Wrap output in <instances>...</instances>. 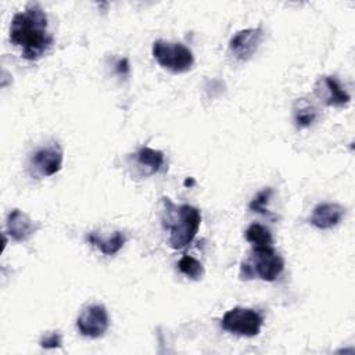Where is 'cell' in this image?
<instances>
[{"instance_id":"obj_1","label":"cell","mask_w":355,"mask_h":355,"mask_svg":"<svg viewBox=\"0 0 355 355\" xmlns=\"http://www.w3.org/2000/svg\"><path fill=\"white\" fill-rule=\"evenodd\" d=\"M10 42L28 61H36L49 51L54 39L49 32L47 14L39 4H29L12 17Z\"/></svg>"},{"instance_id":"obj_2","label":"cell","mask_w":355,"mask_h":355,"mask_svg":"<svg viewBox=\"0 0 355 355\" xmlns=\"http://www.w3.org/2000/svg\"><path fill=\"white\" fill-rule=\"evenodd\" d=\"M165 205L162 215L164 229L168 230V243L172 248L180 250L189 245L201 225L200 211L189 204H173L168 197L162 198Z\"/></svg>"},{"instance_id":"obj_3","label":"cell","mask_w":355,"mask_h":355,"mask_svg":"<svg viewBox=\"0 0 355 355\" xmlns=\"http://www.w3.org/2000/svg\"><path fill=\"white\" fill-rule=\"evenodd\" d=\"M284 269L283 258L272 247L252 248L251 257L248 261L241 262L240 265V279L251 280L258 277L265 282L276 280Z\"/></svg>"},{"instance_id":"obj_4","label":"cell","mask_w":355,"mask_h":355,"mask_svg":"<svg viewBox=\"0 0 355 355\" xmlns=\"http://www.w3.org/2000/svg\"><path fill=\"white\" fill-rule=\"evenodd\" d=\"M151 51L155 61L173 73H183L193 68L194 55L191 50L182 43L155 40Z\"/></svg>"},{"instance_id":"obj_5","label":"cell","mask_w":355,"mask_h":355,"mask_svg":"<svg viewBox=\"0 0 355 355\" xmlns=\"http://www.w3.org/2000/svg\"><path fill=\"white\" fill-rule=\"evenodd\" d=\"M262 323L263 318L257 309L244 306H234L229 309L220 320V326L225 331L243 337L258 336Z\"/></svg>"},{"instance_id":"obj_6","label":"cell","mask_w":355,"mask_h":355,"mask_svg":"<svg viewBox=\"0 0 355 355\" xmlns=\"http://www.w3.org/2000/svg\"><path fill=\"white\" fill-rule=\"evenodd\" d=\"M108 327V311L101 304H92L85 306L76 319V329L83 337L100 338L105 334Z\"/></svg>"},{"instance_id":"obj_7","label":"cell","mask_w":355,"mask_h":355,"mask_svg":"<svg viewBox=\"0 0 355 355\" xmlns=\"http://www.w3.org/2000/svg\"><path fill=\"white\" fill-rule=\"evenodd\" d=\"M263 37L265 33L261 26L241 29L230 37L227 50L237 61H248L257 53Z\"/></svg>"},{"instance_id":"obj_8","label":"cell","mask_w":355,"mask_h":355,"mask_svg":"<svg viewBox=\"0 0 355 355\" xmlns=\"http://www.w3.org/2000/svg\"><path fill=\"white\" fill-rule=\"evenodd\" d=\"M64 151L57 141H51L37 148L31 157V166L39 176H53L61 171Z\"/></svg>"},{"instance_id":"obj_9","label":"cell","mask_w":355,"mask_h":355,"mask_svg":"<svg viewBox=\"0 0 355 355\" xmlns=\"http://www.w3.org/2000/svg\"><path fill=\"white\" fill-rule=\"evenodd\" d=\"M316 97L329 107H344L349 104L351 96L336 76L324 75L315 83Z\"/></svg>"},{"instance_id":"obj_10","label":"cell","mask_w":355,"mask_h":355,"mask_svg":"<svg viewBox=\"0 0 355 355\" xmlns=\"http://www.w3.org/2000/svg\"><path fill=\"white\" fill-rule=\"evenodd\" d=\"M37 229H39V225L21 209L15 208L10 211L6 220V233L14 241H19V243L26 241L37 232Z\"/></svg>"},{"instance_id":"obj_11","label":"cell","mask_w":355,"mask_h":355,"mask_svg":"<svg viewBox=\"0 0 355 355\" xmlns=\"http://www.w3.org/2000/svg\"><path fill=\"white\" fill-rule=\"evenodd\" d=\"M345 216V208L337 202L318 204L309 218V223L320 230H327L337 226Z\"/></svg>"},{"instance_id":"obj_12","label":"cell","mask_w":355,"mask_h":355,"mask_svg":"<svg viewBox=\"0 0 355 355\" xmlns=\"http://www.w3.org/2000/svg\"><path fill=\"white\" fill-rule=\"evenodd\" d=\"M164 153L151 147H141L135 154V162L140 176H151L157 173L164 165Z\"/></svg>"},{"instance_id":"obj_13","label":"cell","mask_w":355,"mask_h":355,"mask_svg":"<svg viewBox=\"0 0 355 355\" xmlns=\"http://www.w3.org/2000/svg\"><path fill=\"white\" fill-rule=\"evenodd\" d=\"M86 240L94 245L100 252H103L104 255H115L116 252H119V250H122V247L126 243V236L123 232H114L112 234L108 236H103V234H97L94 232H92L90 234L86 236Z\"/></svg>"},{"instance_id":"obj_14","label":"cell","mask_w":355,"mask_h":355,"mask_svg":"<svg viewBox=\"0 0 355 355\" xmlns=\"http://www.w3.org/2000/svg\"><path fill=\"white\" fill-rule=\"evenodd\" d=\"M293 115L295 128L301 130L309 128L319 118V110L309 100L297 98L293 105Z\"/></svg>"},{"instance_id":"obj_15","label":"cell","mask_w":355,"mask_h":355,"mask_svg":"<svg viewBox=\"0 0 355 355\" xmlns=\"http://www.w3.org/2000/svg\"><path fill=\"white\" fill-rule=\"evenodd\" d=\"M245 240L251 244L252 248H263L273 245L270 230L259 223H252L248 226V229L245 230Z\"/></svg>"},{"instance_id":"obj_16","label":"cell","mask_w":355,"mask_h":355,"mask_svg":"<svg viewBox=\"0 0 355 355\" xmlns=\"http://www.w3.org/2000/svg\"><path fill=\"white\" fill-rule=\"evenodd\" d=\"M179 270L191 280H200L204 276L202 263L191 255H183L178 262Z\"/></svg>"},{"instance_id":"obj_17","label":"cell","mask_w":355,"mask_h":355,"mask_svg":"<svg viewBox=\"0 0 355 355\" xmlns=\"http://www.w3.org/2000/svg\"><path fill=\"white\" fill-rule=\"evenodd\" d=\"M272 194H273L272 187H265L263 190L258 191L257 196L250 202V209L254 211V212L262 214V215H269L268 204H269V200H270Z\"/></svg>"},{"instance_id":"obj_18","label":"cell","mask_w":355,"mask_h":355,"mask_svg":"<svg viewBox=\"0 0 355 355\" xmlns=\"http://www.w3.org/2000/svg\"><path fill=\"white\" fill-rule=\"evenodd\" d=\"M39 345L44 349H53V348H61L62 345V337L60 334V331H47L42 336Z\"/></svg>"},{"instance_id":"obj_19","label":"cell","mask_w":355,"mask_h":355,"mask_svg":"<svg viewBox=\"0 0 355 355\" xmlns=\"http://www.w3.org/2000/svg\"><path fill=\"white\" fill-rule=\"evenodd\" d=\"M115 69H116V72H118L119 75H122V76L128 75V73H129V69H130V68H129V62H128V60H126V58L119 60V61L116 62Z\"/></svg>"}]
</instances>
